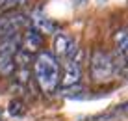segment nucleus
<instances>
[{"label": "nucleus", "instance_id": "obj_14", "mask_svg": "<svg viewBox=\"0 0 128 121\" xmlns=\"http://www.w3.org/2000/svg\"><path fill=\"white\" fill-rule=\"evenodd\" d=\"M122 54H124V56L128 58V48H126V50H124V52H122Z\"/></svg>", "mask_w": 128, "mask_h": 121}, {"label": "nucleus", "instance_id": "obj_10", "mask_svg": "<svg viewBox=\"0 0 128 121\" xmlns=\"http://www.w3.org/2000/svg\"><path fill=\"white\" fill-rule=\"evenodd\" d=\"M113 41H115V47L119 52H124L128 48V30H119L113 37Z\"/></svg>", "mask_w": 128, "mask_h": 121}, {"label": "nucleus", "instance_id": "obj_1", "mask_svg": "<svg viewBox=\"0 0 128 121\" xmlns=\"http://www.w3.org/2000/svg\"><path fill=\"white\" fill-rule=\"evenodd\" d=\"M34 71H35V78H37L43 91L46 93L56 91V88L60 86L61 80H60V64L52 52L48 50L39 52L34 64Z\"/></svg>", "mask_w": 128, "mask_h": 121}, {"label": "nucleus", "instance_id": "obj_3", "mask_svg": "<svg viewBox=\"0 0 128 121\" xmlns=\"http://www.w3.org/2000/svg\"><path fill=\"white\" fill-rule=\"evenodd\" d=\"M28 24H30V19L24 13H19V11L4 13V15H0V37L17 34L19 30L26 28Z\"/></svg>", "mask_w": 128, "mask_h": 121}, {"label": "nucleus", "instance_id": "obj_2", "mask_svg": "<svg viewBox=\"0 0 128 121\" xmlns=\"http://www.w3.org/2000/svg\"><path fill=\"white\" fill-rule=\"evenodd\" d=\"M115 75V62L108 52L95 48L91 54V78L95 82H108Z\"/></svg>", "mask_w": 128, "mask_h": 121}, {"label": "nucleus", "instance_id": "obj_13", "mask_svg": "<svg viewBox=\"0 0 128 121\" xmlns=\"http://www.w3.org/2000/svg\"><path fill=\"white\" fill-rule=\"evenodd\" d=\"M8 112H10L11 115H15V117H19V115L24 114V102L19 101V99H13L10 102V106H8Z\"/></svg>", "mask_w": 128, "mask_h": 121}, {"label": "nucleus", "instance_id": "obj_11", "mask_svg": "<svg viewBox=\"0 0 128 121\" xmlns=\"http://www.w3.org/2000/svg\"><path fill=\"white\" fill-rule=\"evenodd\" d=\"M26 0H0V15L4 13H10V11H15V8L22 6Z\"/></svg>", "mask_w": 128, "mask_h": 121}, {"label": "nucleus", "instance_id": "obj_7", "mask_svg": "<svg viewBox=\"0 0 128 121\" xmlns=\"http://www.w3.org/2000/svg\"><path fill=\"white\" fill-rule=\"evenodd\" d=\"M20 45H22V35L19 32L11 34V35H6V37H0V52H2V54L15 56L17 52L20 50Z\"/></svg>", "mask_w": 128, "mask_h": 121}, {"label": "nucleus", "instance_id": "obj_9", "mask_svg": "<svg viewBox=\"0 0 128 121\" xmlns=\"http://www.w3.org/2000/svg\"><path fill=\"white\" fill-rule=\"evenodd\" d=\"M15 56H10V54H2L0 52V75H4V77H10L13 75V71H15Z\"/></svg>", "mask_w": 128, "mask_h": 121}, {"label": "nucleus", "instance_id": "obj_5", "mask_svg": "<svg viewBox=\"0 0 128 121\" xmlns=\"http://www.w3.org/2000/svg\"><path fill=\"white\" fill-rule=\"evenodd\" d=\"M82 78V64L80 56L74 60H65L63 64V77H61V86L63 88H72L76 84H80Z\"/></svg>", "mask_w": 128, "mask_h": 121}, {"label": "nucleus", "instance_id": "obj_8", "mask_svg": "<svg viewBox=\"0 0 128 121\" xmlns=\"http://www.w3.org/2000/svg\"><path fill=\"white\" fill-rule=\"evenodd\" d=\"M32 22H34V28H37L41 34H54L56 32V24L46 15H43L39 11L32 15Z\"/></svg>", "mask_w": 128, "mask_h": 121}, {"label": "nucleus", "instance_id": "obj_6", "mask_svg": "<svg viewBox=\"0 0 128 121\" xmlns=\"http://www.w3.org/2000/svg\"><path fill=\"white\" fill-rule=\"evenodd\" d=\"M43 47V34L37 28H28L26 34L22 35V48L28 52H39Z\"/></svg>", "mask_w": 128, "mask_h": 121}, {"label": "nucleus", "instance_id": "obj_12", "mask_svg": "<svg viewBox=\"0 0 128 121\" xmlns=\"http://www.w3.org/2000/svg\"><path fill=\"white\" fill-rule=\"evenodd\" d=\"M30 60H32V52L24 50V48H20V50L15 54V64L19 65V69H20V67H28Z\"/></svg>", "mask_w": 128, "mask_h": 121}, {"label": "nucleus", "instance_id": "obj_4", "mask_svg": "<svg viewBox=\"0 0 128 121\" xmlns=\"http://www.w3.org/2000/svg\"><path fill=\"white\" fill-rule=\"evenodd\" d=\"M54 48L56 54L63 60H74V58L80 56V48L76 47V43L69 37L67 34H58L54 39Z\"/></svg>", "mask_w": 128, "mask_h": 121}]
</instances>
